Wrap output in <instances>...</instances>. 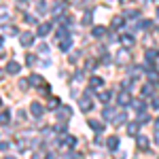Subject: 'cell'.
I'll return each instance as SVG.
<instances>
[{
  "mask_svg": "<svg viewBox=\"0 0 159 159\" xmlns=\"http://www.w3.org/2000/svg\"><path fill=\"white\" fill-rule=\"evenodd\" d=\"M155 127H157V129H159V119H157V121H155Z\"/></svg>",
  "mask_w": 159,
  "mask_h": 159,
  "instance_id": "74e56055",
  "label": "cell"
},
{
  "mask_svg": "<svg viewBox=\"0 0 159 159\" xmlns=\"http://www.w3.org/2000/svg\"><path fill=\"white\" fill-rule=\"evenodd\" d=\"M19 87H21V89H28V81L21 79V81H19Z\"/></svg>",
  "mask_w": 159,
  "mask_h": 159,
  "instance_id": "836d02e7",
  "label": "cell"
},
{
  "mask_svg": "<svg viewBox=\"0 0 159 159\" xmlns=\"http://www.w3.org/2000/svg\"><path fill=\"white\" fill-rule=\"evenodd\" d=\"M102 115H104V119H115V108H110V106H104Z\"/></svg>",
  "mask_w": 159,
  "mask_h": 159,
  "instance_id": "5bb4252c",
  "label": "cell"
},
{
  "mask_svg": "<svg viewBox=\"0 0 159 159\" xmlns=\"http://www.w3.org/2000/svg\"><path fill=\"white\" fill-rule=\"evenodd\" d=\"M127 57H129V53H127V51H119V53H117V61H119V64H125Z\"/></svg>",
  "mask_w": 159,
  "mask_h": 159,
  "instance_id": "2e32d148",
  "label": "cell"
},
{
  "mask_svg": "<svg viewBox=\"0 0 159 159\" xmlns=\"http://www.w3.org/2000/svg\"><path fill=\"white\" fill-rule=\"evenodd\" d=\"M148 79H151V81H159V74H157V70H151V72H148Z\"/></svg>",
  "mask_w": 159,
  "mask_h": 159,
  "instance_id": "f1b7e54d",
  "label": "cell"
},
{
  "mask_svg": "<svg viewBox=\"0 0 159 159\" xmlns=\"http://www.w3.org/2000/svg\"><path fill=\"white\" fill-rule=\"evenodd\" d=\"M157 17H159V7H157Z\"/></svg>",
  "mask_w": 159,
  "mask_h": 159,
  "instance_id": "60d3db41",
  "label": "cell"
},
{
  "mask_svg": "<svg viewBox=\"0 0 159 159\" xmlns=\"http://www.w3.org/2000/svg\"><path fill=\"white\" fill-rule=\"evenodd\" d=\"M142 96H153V85H144L142 87Z\"/></svg>",
  "mask_w": 159,
  "mask_h": 159,
  "instance_id": "4316f807",
  "label": "cell"
},
{
  "mask_svg": "<svg viewBox=\"0 0 159 159\" xmlns=\"http://www.w3.org/2000/svg\"><path fill=\"white\" fill-rule=\"evenodd\" d=\"M70 47H72V38H70V36H66V38H64V40L60 43V49H61V51H68Z\"/></svg>",
  "mask_w": 159,
  "mask_h": 159,
  "instance_id": "30bf717a",
  "label": "cell"
},
{
  "mask_svg": "<svg viewBox=\"0 0 159 159\" xmlns=\"http://www.w3.org/2000/svg\"><path fill=\"white\" fill-rule=\"evenodd\" d=\"M30 83H32V85H43V79H40L38 74H32V76H30Z\"/></svg>",
  "mask_w": 159,
  "mask_h": 159,
  "instance_id": "d4e9b609",
  "label": "cell"
},
{
  "mask_svg": "<svg viewBox=\"0 0 159 159\" xmlns=\"http://www.w3.org/2000/svg\"><path fill=\"white\" fill-rule=\"evenodd\" d=\"M110 98H112V93H110V91H102V93H100V100H102L104 104H106Z\"/></svg>",
  "mask_w": 159,
  "mask_h": 159,
  "instance_id": "484cf974",
  "label": "cell"
},
{
  "mask_svg": "<svg viewBox=\"0 0 159 159\" xmlns=\"http://www.w3.org/2000/svg\"><path fill=\"white\" fill-rule=\"evenodd\" d=\"M30 112H32L34 117H43V112H45V108H43L40 104H36V102H32V106H30Z\"/></svg>",
  "mask_w": 159,
  "mask_h": 159,
  "instance_id": "52a82bcc",
  "label": "cell"
},
{
  "mask_svg": "<svg viewBox=\"0 0 159 159\" xmlns=\"http://www.w3.org/2000/svg\"><path fill=\"white\" fill-rule=\"evenodd\" d=\"M21 2H24V0H21Z\"/></svg>",
  "mask_w": 159,
  "mask_h": 159,
  "instance_id": "ee69618b",
  "label": "cell"
},
{
  "mask_svg": "<svg viewBox=\"0 0 159 159\" xmlns=\"http://www.w3.org/2000/svg\"><path fill=\"white\" fill-rule=\"evenodd\" d=\"M19 70H21V66H19L17 61H9V64H7V72L9 74H19Z\"/></svg>",
  "mask_w": 159,
  "mask_h": 159,
  "instance_id": "8992f818",
  "label": "cell"
},
{
  "mask_svg": "<svg viewBox=\"0 0 159 159\" xmlns=\"http://www.w3.org/2000/svg\"><path fill=\"white\" fill-rule=\"evenodd\" d=\"M96 38H102L104 34H106V28H102V25H98V28H93V32H91Z\"/></svg>",
  "mask_w": 159,
  "mask_h": 159,
  "instance_id": "9a60e30c",
  "label": "cell"
},
{
  "mask_svg": "<svg viewBox=\"0 0 159 159\" xmlns=\"http://www.w3.org/2000/svg\"><path fill=\"white\" fill-rule=\"evenodd\" d=\"M9 121H11L9 112H7V110H2V112H0V125H9Z\"/></svg>",
  "mask_w": 159,
  "mask_h": 159,
  "instance_id": "e0dca14e",
  "label": "cell"
},
{
  "mask_svg": "<svg viewBox=\"0 0 159 159\" xmlns=\"http://www.w3.org/2000/svg\"><path fill=\"white\" fill-rule=\"evenodd\" d=\"M138 147H140V151H147L148 148V138L147 136H138Z\"/></svg>",
  "mask_w": 159,
  "mask_h": 159,
  "instance_id": "8fae6325",
  "label": "cell"
},
{
  "mask_svg": "<svg viewBox=\"0 0 159 159\" xmlns=\"http://www.w3.org/2000/svg\"><path fill=\"white\" fill-rule=\"evenodd\" d=\"M19 40H21L24 47H30L32 40H34V34H32V32H21V34H19Z\"/></svg>",
  "mask_w": 159,
  "mask_h": 159,
  "instance_id": "7a4b0ae2",
  "label": "cell"
},
{
  "mask_svg": "<svg viewBox=\"0 0 159 159\" xmlns=\"http://www.w3.org/2000/svg\"><path fill=\"white\" fill-rule=\"evenodd\" d=\"M51 28H53L51 24H40L36 28V34H38V36H47V34L51 32Z\"/></svg>",
  "mask_w": 159,
  "mask_h": 159,
  "instance_id": "277c9868",
  "label": "cell"
},
{
  "mask_svg": "<svg viewBox=\"0 0 159 159\" xmlns=\"http://www.w3.org/2000/svg\"><path fill=\"white\" fill-rule=\"evenodd\" d=\"M61 144H66V147H74V144H76V138H74V136H66Z\"/></svg>",
  "mask_w": 159,
  "mask_h": 159,
  "instance_id": "ffe728a7",
  "label": "cell"
},
{
  "mask_svg": "<svg viewBox=\"0 0 159 159\" xmlns=\"http://www.w3.org/2000/svg\"><path fill=\"white\" fill-rule=\"evenodd\" d=\"M79 106H81L83 112H89V110L93 108V102H91L89 96H81V98H79Z\"/></svg>",
  "mask_w": 159,
  "mask_h": 159,
  "instance_id": "6da1fadb",
  "label": "cell"
},
{
  "mask_svg": "<svg viewBox=\"0 0 159 159\" xmlns=\"http://www.w3.org/2000/svg\"><path fill=\"white\" fill-rule=\"evenodd\" d=\"M61 13H64V4H57V7H55V11H53V15L57 17V15H61Z\"/></svg>",
  "mask_w": 159,
  "mask_h": 159,
  "instance_id": "f546056e",
  "label": "cell"
},
{
  "mask_svg": "<svg viewBox=\"0 0 159 159\" xmlns=\"http://www.w3.org/2000/svg\"><path fill=\"white\" fill-rule=\"evenodd\" d=\"M127 121V115H125V112H119V115H117V117H115V123H117V125H121V123H125Z\"/></svg>",
  "mask_w": 159,
  "mask_h": 159,
  "instance_id": "d6986e66",
  "label": "cell"
},
{
  "mask_svg": "<svg viewBox=\"0 0 159 159\" xmlns=\"http://www.w3.org/2000/svg\"><path fill=\"white\" fill-rule=\"evenodd\" d=\"M153 108H159V96L153 98Z\"/></svg>",
  "mask_w": 159,
  "mask_h": 159,
  "instance_id": "e575fe53",
  "label": "cell"
},
{
  "mask_svg": "<svg viewBox=\"0 0 159 159\" xmlns=\"http://www.w3.org/2000/svg\"><path fill=\"white\" fill-rule=\"evenodd\" d=\"M7 19H9V11H7V9H0V24L7 21Z\"/></svg>",
  "mask_w": 159,
  "mask_h": 159,
  "instance_id": "83f0119b",
  "label": "cell"
},
{
  "mask_svg": "<svg viewBox=\"0 0 159 159\" xmlns=\"http://www.w3.org/2000/svg\"><path fill=\"white\" fill-rule=\"evenodd\" d=\"M89 125H91L93 132H102V129H104V125H102L100 121H89Z\"/></svg>",
  "mask_w": 159,
  "mask_h": 159,
  "instance_id": "7402d4cb",
  "label": "cell"
},
{
  "mask_svg": "<svg viewBox=\"0 0 159 159\" xmlns=\"http://www.w3.org/2000/svg\"><path fill=\"white\" fill-rule=\"evenodd\" d=\"M121 2H123V4H125V2H127V0H121Z\"/></svg>",
  "mask_w": 159,
  "mask_h": 159,
  "instance_id": "b9f144b4",
  "label": "cell"
},
{
  "mask_svg": "<svg viewBox=\"0 0 159 159\" xmlns=\"http://www.w3.org/2000/svg\"><path fill=\"white\" fill-rule=\"evenodd\" d=\"M148 25H151V21H148V19H142V21H136V28H138V30H144V28H148Z\"/></svg>",
  "mask_w": 159,
  "mask_h": 159,
  "instance_id": "cb8c5ba5",
  "label": "cell"
},
{
  "mask_svg": "<svg viewBox=\"0 0 159 159\" xmlns=\"http://www.w3.org/2000/svg\"><path fill=\"white\" fill-rule=\"evenodd\" d=\"M157 57H159V51H157V49H148V51H147V61H148V64L157 61Z\"/></svg>",
  "mask_w": 159,
  "mask_h": 159,
  "instance_id": "9c48e42d",
  "label": "cell"
},
{
  "mask_svg": "<svg viewBox=\"0 0 159 159\" xmlns=\"http://www.w3.org/2000/svg\"><path fill=\"white\" fill-rule=\"evenodd\" d=\"M0 106H2V100H0Z\"/></svg>",
  "mask_w": 159,
  "mask_h": 159,
  "instance_id": "7bdbcfd3",
  "label": "cell"
},
{
  "mask_svg": "<svg viewBox=\"0 0 159 159\" xmlns=\"http://www.w3.org/2000/svg\"><path fill=\"white\" fill-rule=\"evenodd\" d=\"M106 147H108L110 151H117V148H119V138H117V136H110L108 140H106Z\"/></svg>",
  "mask_w": 159,
  "mask_h": 159,
  "instance_id": "ba28073f",
  "label": "cell"
},
{
  "mask_svg": "<svg viewBox=\"0 0 159 159\" xmlns=\"http://www.w3.org/2000/svg\"><path fill=\"white\" fill-rule=\"evenodd\" d=\"M138 129H140L138 123H129V125H127V134L129 136H138Z\"/></svg>",
  "mask_w": 159,
  "mask_h": 159,
  "instance_id": "4fadbf2b",
  "label": "cell"
},
{
  "mask_svg": "<svg viewBox=\"0 0 159 159\" xmlns=\"http://www.w3.org/2000/svg\"><path fill=\"white\" fill-rule=\"evenodd\" d=\"M102 83H104V81H102L100 76H91V79H89V85L91 87H102Z\"/></svg>",
  "mask_w": 159,
  "mask_h": 159,
  "instance_id": "ac0fdd59",
  "label": "cell"
},
{
  "mask_svg": "<svg viewBox=\"0 0 159 159\" xmlns=\"http://www.w3.org/2000/svg\"><path fill=\"white\" fill-rule=\"evenodd\" d=\"M45 159H55V155H53V153H49V155H47Z\"/></svg>",
  "mask_w": 159,
  "mask_h": 159,
  "instance_id": "8d00e7d4",
  "label": "cell"
},
{
  "mask_svg": "<svg viewBox=\"0 0 159 159\" xmlns=\"http://www.w3.org/2000/svg\"><path fill=\"white\" fill-rule=\"evenodd\" d=\"M70 115H72V112H70L68 106H60V108L55 110V117H57V119H68Z\"/></svg>",
  "mask_w": 159,
  "mask_h": 159,
  "instance_id": "3957f363",
  "label": "cell"
},
{
  "mask_svg": "<svg viewBox=\"0 0 159 159\" xmlns=\"http://www.w3.org/2000/svg\"><path fill=\"white\" fill-rule=\"evenodd\" d=\"M121 43L125 45V47H132V45H134V36H132V34H123Z\"/></svg>",
  "mask_w": 159,
  "mask_h": 159,
  "instance_id": "7c38bea8",
  "label": "cell"
},
{
  "mask_svg": "<svg viewBox=\"0 0 159 159\" xmlns=\"http://www.w3.org/2000/svg\"><path fill=\"white\" fill-rule=\"evenodd\" d=\"M4 159H15V157H11V155H7V157H4Z\"/></svg>",
  "mask_w": 159,
  "mask_h": 159,
  "instance_id": "ab89813d",
  "label": "cell"
},
{
  "mask_svg": "<svg viewBox=\"0 0 159 159\" xmlns=\"http://www.w3.org/2000/svg\"><path fill=\"white\" fill-rule=\"evenodd\" d=\"M117 102H119V106H127V104L132 102V98H129V93H127V91H121V93H119V98H117Z\"/></svg>",
  "mask_w": 159,
  "mask_h": 159,
  "instance_id": "5b68a950",
  "label": "cell"
},
{
  "mask_svg": "<svg viewBox=\"0 0 159 159\" xmlns=\"http://www.w3.org/2000/svg\"><path fill=\"white\" fill-rule=\"evenodd\" d=\"M132 106H134L138 112H142V110H144V102H142V100H134V102H132Z\"/></svg>",
  "mask_w": 159,
  "mask_h": 159,
  "instance_id": "44dd1931",
  "label": "cell"
},
{
  "mask_svg": "<svg viewBox=\"0 0 159 159\" xmlns=\"http://www.w3.org/2000/svg\"><path fill=\"white\" fill-rule=\"evenodd\" d=\"M0 151H9V142H4V140H0Z\"/></svg>",
  "mask_w": 159,
  "mask_h": 159,
  "instance_id": "d6a6232c",
  "label": "cell"
},
{
  "mask_svg": "<svg viewBox=\"0 0 159 159\" xmlns=\"http://www.w3.org/2000/svg\"><path fill=\"white\" fill-rule=\"evenodd\" d=\"M2 43H4V38H2V36H0V47H2Z\"/></svg>",
  "mask_w": 159,
  "mask_h": 159,
  "instance_id": "f35d334b",
  "label": "cell"
},
{
  "mask_svg": "<svg viewBox=\"0 0 159 159\" xmlns=\"http://www.w3.org/2000/svg\"><path fill=\"white\" fill-rule=\"evenodd\" d=\"M125 15H127V17H136V15H138V11H127Z\"/></svg>",
  "mask_w": 159,
  "mask_h": 159,
  "instance_id": "d590c367",
  "label": "cell"
},
{
  "mask_svg": "<svg viewBox=\"0 0 159 159\" xmlns=\"http://www.w3.org/2000/svg\"><path fill=\"white\" fill-rule=\"evenodd\" d=\"M123 25H125L123 17H115V19H112V28H117V30H119V28H123Z\"/></svg>",
  "mask_w": 159,
  "mask_h": 159,
  "instance_id": "603a6c76",
  "label": "cell"
},
{
  "mask_svg": "<svg viewBox=\"0 0 159 159\" xmlns=\"http://www.w3.org/2000/svg\"><path fill=\"white\" fill-rule=\"evenodd\" d=\"M83 24H91V13H85L83 15Z\"/></svg>",
  "mask_w": 159,
  "mask_h": 159,
  "instance_id": "1f68e13d",
  "label": "cell"
},
{
  "mask_svg": "<svg viewBox=\"0 0 159 159\" xmlns=\"http://www.w3.org/2000/svg\"><path fill=\"white\" fill-rule=\"evenodd\" d=\"M38 13H47V7H45V2H43V0L38 2Z\"/></svg>",
  "mask_w": 159,
  "mask_h": 159,
  "instance_id": "4dcf8cb0",
  "label": "cell"
}]
</instances>
